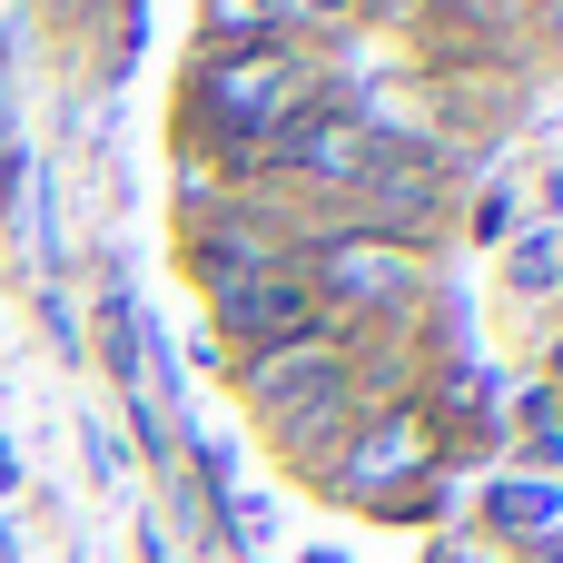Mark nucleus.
<instances>
[{"instance_id":"423d86ee","label":"nucleus","mask_w":563,"mask_h":563,"mask_svg":"<svg viewBox=\"0 0 563 563\" xmlns=\"http://www.w3.org/2000/svg\"><path fill=\"white\" fill-rule=\"evenodd\" d=\"M257 40H277L257 0H198V49H208V59H238V49H257Z\"/></svg>"},{"instance_id":"20e7f679","label":"nucleus","mask_w":563,"mask_h":563,"mask_svg":"<svg viewBox=\"0 0 563 563\" xmlns=\"http://www.w3.org/2000/svg\"><path fill=\"white\" fill-rule=\"evenodd\" d=\"M336 386H346V336H336V327L247 356V396H257L267 416H297V406H317V396H336Z\"/></svg>"},{"instance_id":"39448f33","label":"nucleus","mask_w":563,"mask_h":563,"mask_svg":"<svg viewBox=\"0 0 563 563\" xmlns=\"http://www.w3.org/2000/svg\"><path fill=\"white\" fill-rule=\"evenodd\" d=\"M416 455H426V445H416V426H406V416H386V426H366V445L336 465V495H376V485H386L396 465H416Z\"/></svg>"},{"instance_id":"0eeeda50","label":"nucleus","mask_w":563,"mask_h":563,"mask_svg":"<svg viewBox=\"0 0 563 563\" xmlns=\"http://www.w3.org/2000/svg\"><path fill=\"white\" fill-rule=\"evenodd\" d=\"M257 10H267V30H277V40H297V49L356 20V0H257Z\"/></svg>"},{"instance_id":"7ed1b4c3","label":"nucleus","mask_w":563,"mask_h":563,"mask_svg":"<svg viewBox=\"0 0 563 563\" xmlns=\"http://www.w3.org/2000/svg\"><path fill=\"white\" fill-rule=\"evenodd\" d=\"M208 307H218V336H228L238 356H267V346H297V336H317V327H327V307H317V287L297 277V257H277V267H257V277L218 287Z\"/></svg>"},{"instance_id":"f257e3e1","label":"nucleus","mask_w":563,"mask_h":563,"mask_svg":"<svg viewBox=\"0 0 563 563\" xmlns=\"http://www.w3.org/2000/svg\"><path fill=\"white\" fill-rule=\"evenodd\" d=\"M188 109H198V139L218 148L228 178H267L277 139H287L307 109H327V59L297 49V40H257V49H238V59H198Z\"/></svg>"},{"instance_id":"f03ea898","label":"nucleus","mask_w":563,"mask_h":563,"mask_svg":"<svg viewBox=\"0 0 563 563\" xmlns=\"http://www.w3.org/2000/svg\"><path fill=\"white\" fill-rule=\"evenodd\" d=\"M297 277L317 287V307H346V317H396L416 287H426V257L396 247V238H366V228H327L297 247Z\"/></svg>"},{"instance_id":"6e6552de","label":"nucleus","mask_w":563,"mask_h":563,"mask_svg":"<svg viewBox=\"0 0 563 563\" xmlns=\"http://www.w3.org/2000/svg\"><path fill=\"white\" fill-rule=\"evenodd\" d=\"M356 10H366V20H416L426 0H356Z\"/></svg>"}]
</instances>
